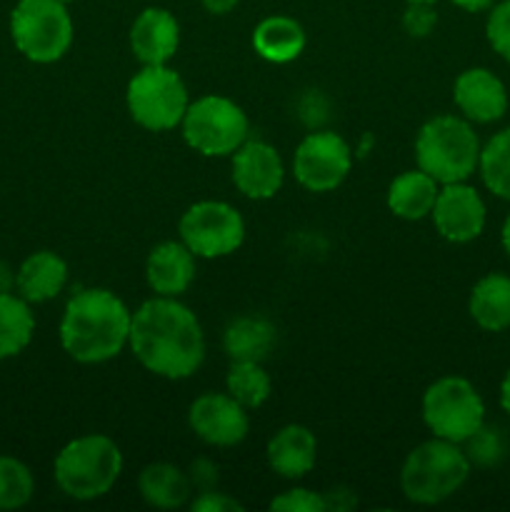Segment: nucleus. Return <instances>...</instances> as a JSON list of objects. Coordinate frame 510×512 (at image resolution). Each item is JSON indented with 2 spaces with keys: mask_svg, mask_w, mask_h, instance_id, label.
Listing matches in <instances>:
<instances>
[{
  "mask_svg": "<svg viewBox=\"0 0 510 512\" xmlns=\"http://www.w3.org/2000/svg\"><path fill=\"white\" fill-rule=\"evenodd\" d=\"M10 35L33 63H55L73 45V18L60 0H18L10 13Z\"/></svg>",
  "mask_w": 510,
  "mask_h": 512,
  "instance_id": "6",
  "label": "nucleus"
},
{
  "mask_svg": "<svg viewBox=\"0 0 510 512\" xmlns=\"http://www.w3.org/2000/svg\"><path fill=\"white\" fill-rule=\"evenodd\" d=\"M480 140L470 120L458 115H435L415 138V163L440 185L463 183L475 173Z\"/></svg>",
  "mask_w": 510,
  "mask_h": 512,
  "instance_id": "3",
  "label": "nucleus"
},
{
  "mask_svg": "<svg viewBox=\"0 0 510 512\" xmlns=\"http://www.w3.org/2000/svg\"><path fill=\"white\" fill-rule=\"evenodd\" d=\"M453 100L470 123H495L508 110L503 80L488 68H468L455 78Z\"/></svg>",
  "mask_w": 510,
  "mask_h": 512,
  "instance_id": "15",
  "label": "nucleus"
},
{
  "mask_svg": "<svg viewBox=\"0 0 510 512\" xmlns=\"http://www.w3.org/2000/svg\"><path fill=\"white\" fill-rule=\"evenodd\" d=\"M423 420L433 438L463 445L480 425H485V403L470 380L445 375L425 390Z\"/></svg>",
  "mask_w": 510,
  "mask_h": 512,
  "instance_id": "9",
  "label": "nucleus"
},
{
  "mask_svg": "<svg viewBox=\"0 0 510 512\" xmlns=\"http://www.w3.org/2000/svg\"><path fill=\"white\" fill-rule=\"evenodd\" d=\"M193 512H240L243 510V503H238L230 495L218 493V490H203L198 498L190 503Z\"/></svg>",
  "mask_w": 510,
  "mask_h": 512,
  "instance_id": "33",
  "label": "nucleus"
},
{
  "mask_svg": "<svg viewBox=\"0 0 510 512\" xmlns=\"http://www.w3.org/2000/svg\"><path fill=\"white\" fill-rule=\"evenodd\" d=\"M128 113L140 128L163 133L183 123L190 98L183 78L168 65H143L125 90Z\"/></svg>",
  "mask_w": 510,
  "mask_h": 512,
  "instance_id": "7",
  "label": "nucleus"
},
{
  "mask_svg": "<svg viewBox=\"0 0 510 512\" xmlns=\"http://www.w3.org/2000/svg\"><path fill=\"white\" fill-rule=\"evenodd\" d=\"M463 445L465 458L470 460V465H478V468H493V465H498L505 458V440L500 430L495 428L480 425Z\"/></svg>",
  "mask_w": 510,
  "mask_h": 512,
  "instance_id": "29",
  "label": "nucleus"
},
{
  "mask_svg": "<svg viewBox=\"0 0 510 512\" xmlns=\"http://www.w3.org/2000/svg\"><path fill=\"white\" fill-rule=\"evenodd\" d=\"M60 3H65V5H68V3H73V0H60Z\"/></svg>",
  "mask_w": 510,
  "mask_h": 512,
  "instance_id": "42",
  "label": "nucleus"
},
{
  "mask_svg": "<svg viewBox=\"0 0 510 512\" xmlns=\"http://www.w3.org/2000/svg\"><path fill=\"white\" fill-rule=\"evenodd\" d=\"M183 138L205 158L233 155L248 140V115L235 100L223 95H203L188 105L183 115Z\"/></svg>",
  "mask_w": 510,
  "mask_h": 512,
  "instance_id": "8",
  "label": "nucleus"
},
{
  "mask_svg": "<svg viewBox=\"0 0 510 512\" xmlns=\"http://www.w3.org/2000/svg\"><path fill=\"white\" fill-rule=\"evenodd\" d=\"M180 240L195 258H225L245 240L243 215L223 200H200L190 205L178 223Z\"/></svg>",
  "mask_w": 510,
  "mask_h": 512,
  "instance_id": "10",
  "label": "nucleus"
},
{
  "mask_svg": "<svg viewBox=\"0 0 510 512\" xmlns=\"http://www.w3.org/2000/svg\"><path fill=\"white\" fill-rule=\"evenodd\" d=\"M500 405H503L505 413L510 415V370L505 373L503 383H500Z\"/></svg>",
  "mask_w": 510,
  "mask_h": 512,
  "instance_id": "39",
  "label": "nucleus"
},
{
  "mask_svg": "<svg viewBox=\"0 0 510 512\" xmlns=\"http://www.w3.org/2000/svg\"><path fill=\"white\" fill-rule=\"evenodd\" d=\"M470 468L458 443L433 438L408 453L400 468V490L415 505H438L463 488Z\"/></svg>",
  "mask_w": 510,
  "mask_h": 512,
  "instance_id": "5",
  "label": "nucleus"
},
{
  "mask_svg": "<svg viewBox=\"0 0 510 512\" xmlns=\"http://www.w3.org/2000/svg\"><path fill=\"white\" fill-rule=\"evenodd\" d=\"M500 240H503V248H505V253L510 255V213H508V218H505V223H503V230H500Z\"/></svg>",
  "mask_w": 510,
  "mask_h": 512,
  "instance_id": "40",
  "label": "nucleus"
},
{
  "mask_svg": "<svg viewBox=\"0 0 510 512\" xmlns=\"http://www.w3.org/2000/svg\"><path fill=\"white\" fill-rule=\"evenodd\" d=\"M438 25V13L433 3H408L403 13V28L410 38H428Z\"/></svg>",
  "mask_w": 510,
  "mask_h": 512,
  "instance_id": "32",
  "label": "nucleus"
},
{
  "mask_svg": "<svg viewBox=\"0 0 510 512\" xmlns=\"http://www.w3.org/2000/svg\"><path fill=\"white\" fill-rule=\"evenodd\" d=\"M133 313L108 288L78 290L60 320V345L83 365L113 360L128 345Z\"/></svg>",
  "mask_w": 510,
  "mask_h": 512,
  "instance_id": "2",
  "label": "nucleus"
},
{
  "mask_svg": "<svg viewBox=\"0 0 510 512\" xmlns=\"http://www.w3.org/2000/svg\"><path fill=\"white\" fill-rule=\"evenodd\" d=\"M128 345L145 370L165 380L190 378L205 360L200 320L178 298L163 295L135 310Z\"/></svg>",
  "mask_w": 510,
  "mask_h": 512,
  "instance_id": "1",
  "label": "nucleus"
},
{
  "mask_svg": "<svg viewBox=\"0 0 510 512\" xmlns=\"http://www.w3.org/2000/svg\"><path fill=\"white\" fill-rule=\"evenodd\" d=\"M485 35H488L490 48L510 63V0H503L490 10Z\"/></svg>",
  "mask_w": 510,
  "mask_h": 512,
  "instance_id": "30",
  "label": "nucleus"
},
{
  "mask_svg": "<svg viewBox=\"0 0 510 512\" xmlns=\"http://www.w3.org/2000/svg\"><path fill=\"white\" fill-rule=\"evenodd\" d=\"M468 313L475 325L488 333L510 328V278L503 273H490L480 278L470 290Z\"/></svg>",
  "mask_w": 510,
  "mask_h": 512,
  "instance_id": "21",
  "label": "nucleus"
},
{
  "mask_svg": "<svg viewBox=\"0 0 510 512\" xmlns=\"http://www.w3.org/2000/svg\"><path fill=\"white\" fill-rule=\"evenodd\" d=\"M15 280H18V273L10 268L5 260H0V295L3 293H13L15 290Z\"/></svg>",
  "mask_w": 510,
  "mask_h": 512,
  "instance_id": "36",
  "label": "nucleus"
},
{
  "mask_svg": "<svg viewBox=\"0 0 510 512\" xmlns=\"http://www.w3.org/2000/svg\"><path fill=\"white\" fill-rule=\"evenodd\" d=\"M188 425L203 443L233 448L248 438V410L228 393H203L188 410Z\"/></svg>",
  "mask_w": 510,
  "mask_h": 512,
  "instance_id": "12",
  "label": "nucleus"
},
{
  "mask_svg": "<svg viewBox=\"0 0 510 512\" xmlns=\"http://www.w3.org/2000/svg\"><path fill=\"white\" fill-rule=\"evenodd\" d=\"M405 3H438V0H405Z\"/></svg>",
  "mask_w": 510,
  "mask_h": 512,
  "instance_id": "41",
  "label": "nucleus"
},
{
  "mask_svg": "<svg viewBox=\"0 0 510 512\" xmlns=\"http://www.w3.org/2000/svg\"><path fill=\"white\" fill-rule=\"evenodd\" d=\"M55 483L73 500H98L123 470V453L108 435L90 433L70 440L55 458Z\"/></svg>",
  "mask_w": 510,
  "mask_h": 512,
  "instance_id": "4",
  "label": "nucleus"
},
{
  "mask_svg": "<svg viewBox=\"0 0 510 512\" xmlns=\"http://www.w3.org/2000/svg\"><path fill=\"white\" fill-rule=\"evenodd\" d=\"M270 510L278 512H328L323 493H313L305 488L285 490L283 495L270 500Z\"/></svg>",
  "mask_w": 510,
  "mask_h": 512,
  "instance_id": "31",
  "label": "nucleus"
},
{
  "mask_svg": "<svg viewBox=\"0 0 510 512\" xmlns=\"http://www.w3.org/2000/svg\"><path fill=\"white\" fill-rule=\"evenodd\" d=\"M138 490L140 498H143L150 508L175 510L180 508V505L188 503L193 483H190V478L178 468V465L150 463L145 465L143 473H140Z\"/></svg>",
  "mask_w": 510,
  "mask_h": 512,
  "instance_id": "23",
  "label": "nucleus"
},
{
  "mask_svg": "<svg viewBox=\"0 0 510 512\" xmlns=\"http://www.w3.org/2000/svg\"><path fill=\"white\" fill-rule=\"evenodd\" d=\"M273 345V323H268L265 318H255V315L235 318L225 328L223 335V348L230 360H255V363H263V358L273 350Z\"/></svg>",
  "mask_w": 510,
  "mask_h": 512,
  "instance_id": "24",
  "label": "nucleus"
},
{
  "mask_svg": "<svg viewBox=\"0 0 510 512\" xmlns=\"http://www.w3.org/2000/svg\"><path fill=\"white\" fill-rule=\"evenodd\" d=\"M323 495H325V505H328V510H350L355 508V503H358L355 495L345 488H333Z\"/></svg>",
  "mask_w": 510,
  "mask_h": 512,
  "instance_id": "35",
  "label": "nucleus"
},
{
  "mask_svg": "<svg viewBox=\"0 0 510 512\" xmlns=\"http://www.w3.org/2000/svg\"><path fill=\"white\" fill-rule=\"evenodd\" d=\"M228 395H233L245 410H255L270 398V375L255 360H230L228 378H225Z\"/></svg>",
  "mask_w": 510,
  "mask_h": 512,
  "instance_id": "26",
  "label": "nucleus"
},
{
  "mask_svg": "<svg viewBox=\"0 0 510 512\" xmlns=\"http://www.w3.org/2000/svg\"><path fill=\"white\" fill-rule=\"evenodd\" d=\"M353 150L333 130H318L300 140L293 155L295 180L310 193H330L348 178Z\"/></svg>",
  "mask_w": 510,
  "mask_h": 512,
  "instance_id": "11",
  "label": "nucleus"
},
{
  "mask_svg": "<svg viewBox=\"0 0 510 512\" xmlns=\"http://www.w3.org/2000/svg\"><path fill=\"white\" fill-rule=\"evenodd\" d=\"M438 180L430 178L423 170H408L398 175L388 188V208L395 218L423 220L433 213L438 198Z\"/></svg>",
  "mask_w": 510,
  "mask_h": 512,
  "instance_id": "22",
  "label": "nucleus"
},
{
  "mask_svg": "<svg viewBox=\"0 0 510 512\" xmlns=\"http://www.w3.org/2000/svg\"><path fill=\"white\" fill-rule=\"evenodd\" d=\"M253 48L268 63H293L305 48L303 25L295 18H288V15L263 18L253 30Z\"/></svg>",
  "mask_w": 510,
  "mask_h": 512,
  "instance_id": "20",
  "label": "nucleus"
},
{
  "mask_svg": "<svg viewBox=\"0 0 510 512\" xmlns=\"http://www.w3.org/2000/svg\"><path fill=\"white\" fill-rule=\"evenodd\" d=\"M230 170L235 188L250 200H268L283 188V160L265 140H245L233 153Z\"/></svg>",
  "mask_w": 510,
  "mask_h": 512,
  "instance_id": "14",
  "label": "nucleus"
},
{
  "mask_svg": "<svg viewBox=\"0 0 510 512\" xmlns=\"http://www.w3.org/2000/svg\"><path fill=\"white\" fill-rule=\"evenodd\" d=\"M435 230L448 243H470L485 228V203L468 183H448L438 190L433 205Z\"/></svg>",
  "mask_w": 510,
  "mask_h": 512,
  "instance_id": "13",
  "label": "nucleus"
},
{
  "mask_svg": "<svg viewBox=\"0 0 510 512\" xmlns=\"http://www.w3.org/2000/svg\"><path fill=\"white\" fill-rule=\"evenodd\" d=\"M265 458L275 475L285 480H300L313 470L318 458V440L305 425H285L268 440Z\"/></svg>",
  "mask_w": 510,
  "mask_h": 512,
  "instance_id": "18",
  "label": "nucleus"
},
{
  "mask_svg": "<svg viewBox=\"0 0 510 512\" xmlns=\"http://www.w3.org/2000/svg\"><path fill=\"white\" fill-rule=\"evenodd\" d=\"M35 493L33 473L25 463L0 455V510H18L30 503Z\"/></svg>",
  "mask_w": 510,
  "mask_h": 512,
  "instance_id": "28",
  "label": "nucleus"
},
{
  "mask_svg": "<svg viewBox=\"0 0 510 512\" xmlns=\"http://www.w3.org/2000/svg\"><path fill=\"white\" fill-rule=\"evenodd\" d=\"M35 318L28 300L20 295H0V360L23 353L33 340Z\"/></svg>",
  "mask_w": 510,
  "mask_h": 512,
  "instance_id": "25",
  "label": "nucleus"
},
{
  "mask_svg": "<svg viewBox=\"0 0 510 512\" xmlns=\"http://www.w3.org/2000/svg\"><path fill=\"white\" fill-rule=\"evenodd\" d=\"M188 478H190V483L198 485L200 493H203V490H213V485L218 483V468H215L210 460L200 458V460H195V463H193Z\"/></svg>",
  "mask_w": 510,
  "mask_h": 512,
  "instance_id": "34",
  "label": "nucleus"
},
{
  "mask_svg": "<svg viewBox=\"0 0 510 512\" xmlns=\"http://www.w3.org/2000/svg\"><path fill=\"white\" fill-rule=\"evenodd\" d=\"M145 278L155 295L178 298L195 280V255L183 240L158 243L145 260Z\"/></svg>",
  "mask_w": 510,
  "mask_h": 512,
  "instance_id": "17",
  "label": "nucleus"
},
{
  "mask_svg": "<svg viewBox=\"0 0 510 512\" xmlns=\"http://www.w3.org/2000/svg\"><path fill=\"white\" fill-rule=\"evenodd\" d=\"M200 3H203V8L210 15H228L230 10H235L240 0H200Z\"/></svg>",
  "mask_w": 510,
  "mask_h": 512,
  "instance_id": "37",
  "label": "nucleus"
},
{
  "mask_svg": "<svg viewBox=\"0 0 510 512\" xmlns=\"http://www.w3.org/2000/svg\"><path fill=\"white\" fill-rule=\"evenodd\" d=\"M130 50L143 65H168L178 53L180 25L165 8H145L130 25Z\"/></svg>",
  "mask_w": 510,
  "mask_h": 512,
  "instance_id": "16",
  "label": "nucleus"
},
{
  "mask_svg": "<svg viewBox=\"0 0 510 512\" xmlns=\"http://www.w3.org/2000/svg\"><path fill=\"white\" fill-rule=\"evenodd\" d=\"M68 283V263L53 250H38L23 260L18 268L15 290L28 303H45L53 300Z\"/></svg>",
  "mask_w": 510,
  "mask_h": 512,
  "instance_id": "19",
  "label": "nucleus"
},
{
  "mask_svg": "<svg viewBox=\"0 0 510 512\" xmlns=\"http://www.w3.org/2000/svg\"><path fill=\"white\" fill-rule=\"evenodd\" d=\"M450 3L465 13H483V10L493 8V0H450Z\"/></svg>",
  "mask_w": 510,
  "mask_h": 512,
  "instance_id": "38",
  "label": "nucleus"
},
{
  "mask_svg": "<svg viewBox=\"0 0 510 512\" xmlns=\"http://www.w3.org/2000/svg\"><path fill=\"white\" fill-rule=\"evenodd\" d=\"M485 188L510 203V128L500 130L480 148L478 160Z\"/></svg>",
  "mask_w": 510,
  "mask_h": 512,
  "instance_id": "27",
  "label": "nucleus"
}]
</instances>
